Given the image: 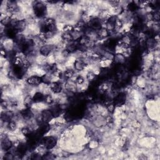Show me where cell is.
Returning <instances> with one entry per match:
<instances>
[{
    "label": "cell",
    "mask_w": 160,
    "mask_h": 160,
    "mask_svg": "<svg viewBox=\"0 0 160 160\" xmlns=\"http://www.w3.org/2000/svg\"><path fill=\"white\" fill-rule=\"evenodd\" d=\"M49 86L50 90L55 94L61 92L63 89V86L61 81H52Z\"/></svg>",
    "instance_id": "obj_11"
},
{
    "label": "cell",
    "mask_w": 160,
    "mask_h": 160,
    "mask_svg": "<svg viewBox=\"0 0 160 160\" xmlns=\"http://www.w3.org/2000/svg\"><path fill=\"white\" fill-rule=\"evenodd\" d=\"M7 128L11 131H15L16 129V128H17V124H16V122L14 121V120H11L9 122H8L7 123Z\"/></svg>",
    "instance_id": "obj_17"
},
{
    "label": "cell",
    "mask_w": 160,
    "mask_h": 160,
    "mask_svg": "<svg viewBox=\"0 0 160 160\" xmlns=\"http://www.w3.org/2000/svg\"><path fill=\"white\" fill-rule=\"evenodd\" d=\"M1 149L4 152L9 151L12 149V142L10 139V138H9L7 136H5L1 139Z\"/></svg>",
    "instance_id": "obj_8"
},
{
    "label": "cell",
    "mask_w": 160,
    "mask_h": 160,
    "mask_svg": "<svg viewBox=\"0 0 160 160\" xmlns=\"http://www.w3.org/2000/svg\"><path fill=\"white\" fill-rule=\"evenodd\" d=\"M98 78V76L94 72H93L92 71H89V72L87 74V75H86V79H87L90 82H92V81L96 80Z\"/></svg>",
    "instance_id": "obj_16"
},
{
    "label": "cell",
    "mask_w": 160,
    "mask_h": 160,
    "mask_svg": "<svg viewBox=\"0 0 160 160\" xmlns=\"http://www.w3.org/2000/svg\"><path fill=\"white\" fill-rule=\"evenodd\" d=\"M29 158L31 159H42V155L41 156V154L39 153L34 152L31 154V157Z\"/></svg>",
    "instance_id": "obj_20"
},
{
    "label": "cell",
    "mask_w": 160,
    "mask_h": 160,
    "mask_svg": "<svg viewBox=\"0 0 160 160\" xmlns=\"http://www.w3.org/2000/svg\"><path fill=\"white\" fill-rule=\"evenodd\" d=\"M40 116L42 122L49 123L54 118L49 108L41 111L40 112Z\"/></svg>",
    "instance_id": "obj_10"
},
{
    "label": "cell",
    "mask_w": 160,
    "mask_h": 160,
    "mask_svg": "<svg viewBox=\"0 0 160 160\" xmlns=\"http://www.w3.org/2000/svg\"><path fill=\"white\" fill-rule=\"evenodd\" d=\"M45 94L40 91H37L34 93V94L32 96V101L34 103H40L43 102L44 99Z\"/></svg>",
    "instance_id": "obj_14"
},
{
    "label": "cell",
    "mask_w": 160,
    "mask_h": 160,
    "mask_svg": "<svg viewBox=\"0 0 160 160\" xmlns=\"http://www.w3.org/2000/svg\"><path fill=\"white\" fill-rule=\"evenodd\" d=\"M20 117L26 121H30L34 118V113L31 110V108H25L19 111Z\"/></svg>",
    "instance_id": "obj_5"
},
{
    "label": "cell",
    "mask_w": 160,
    "mask_h": 160,
    "mask_svg": "<svg viewBox=\"0 0 160 160\" xmlns=\"http://www.w3.org/2000/svg\"><path fill=\"white\" fill-rule=\"evenodd\" d=\"M26 82L31 86H38L42 83V78L38 75H32L27 78Z\"/></svg>",
    "instance_id": "obj_7"
},
{
    "label": "cell",
    "mask_w": 160,
    "mask_h": 160,
    "mask_svg": "<svg viewBox=\"0 0 160 160\" xmlns=\"http://www.w3.org/2000/svg\"><path fill=\"white\" fill-rule=\"evenodd\" d=\"M74 82H75V84H78V85L82 84L84 82V77L82 76H81V75H78L75 78Z\"/></svg>",
    "instance_id": "obj_19"
},
{
    "label": "cell",
    "mask_w": 160,
    "mask_h": 160,
    "mask_svg": "<svg viewBox=\"0 0 160 160\" xmlns=\"http://www.w3.org/2000/svg\"><path fill=\"white\" fill-rule=\"evenodd\" d=\"M74 27L71 24H66L62 28V32L71 33L74 31Z\"/></svg>",
    "instance_id": "obj_18"
},
{
    "label": "cell",
    "mask_w": 160,
    "mask_h": 160,
    "mask_svg": "<svg viewBox=\"0 0 160 160\" xmlns=\"http://www.w3.org/2000/svg\"><path fill=\"white\" fill-rule=\"evenodd\" d=\"M51 129V126L49 123L47 122H42L41 124L38 126V128L36 129L37 132L42 136L46 135Z\"/></svg>",
    "instance_id": "obj_12"
},
{
    "label": "cell",
    "mask_w": 160,
    "mask_h": 160,
    "mask_svg": "<svg viewBox=\"0 0 160 160\" xmlns=\"http://www.w3.org/2000/svg\"><path fill=\"white\" fill-rule=\"evenodd\" d=\"M32 12L35 17L37 18H45L48 13L47 6L43 2L41 1H36L34 2L32 4Z\"/></svg>",
    "instance_id": "obj_1"
},
{
    "label": "cell",
    "mask_w": 160,
    "mask_h": 160,
    "mask_svg": "<svg viewBox=\"0 0 160 160\" xmlns=\"http://www.w3.org/2000/svg\"><path fill=\"white\" fill-rule=\"evenodd\" d=\"M15 116L14 113L10 110H4L2 111L1 115V119L2 122L8 123L10 121L12 120Z\"/></svg>",
    "instance_id": "obj_9"
},
{
    "label": "cell",
    "mask_w": 160,
    "mask_h": 160,
    "mask_svg": "<svg viewBox=\"0 0 160 160\" xmlns=\"http://www.w3.org/2000/svg\"><path fill=\"white\" fill-rule=\"evenodd\" d=\"M56 47L54 45L52 44H43L40 46L39 49V52L41 55L47 57L53 51H55Z\"/></svg>",
    "instance_id": "obj_4"
},
{
    "label": "cell",
    "mask_w": 160,
    "mask_h": 160,
    "mask_svg": "<svg viewBox=\"0 0 160 160\" xmlns=\"http://www.w3.org/2000/svg\"><path fill=\"white\" fill-rule=\"evenodd\" d=\"M126 94L124 92H120L114 96L112 101L115 107H121L126 103Z\"/></svg>",
    "instance_id": "obj_3"
},
{
    "label": "cell",
    "mask_w": 160,
    "mask_h": 160,
    "mask_svg": "<svg viewBox=\"0 0 160 160\" xmlns=\"http://www.w3.org/2000/svg\"><path fill=\"white\" fill-rule=\"evenodd\" d=\"M49 109L51 112L52 116L54 118H57L60 116L62 112V107L59 104L53 102L51 105H49Z\"/></svg>",
    "instance_id": "obj_6"
},
{
    "label": "cell",
    "mask_w": 160,
    "mask_h": 160,
    "mask_svg": "<svg viewBox=\"0 0 160 160\" xmlns=\"http://www.w3.org/2000/svg\"><path fill=\"white\" fill-rule=\"evenodd\" d=\"M75 72H76V71L74 69H71V68L67 69L63 72V78L62 79L68 80L74 76Z\"/></svg>",
    "instance_id": "obj_15"
},
{
    "label": "cell",
    "mask_w": 160,
    "mask_h": 160,
    "mask_svg": "<svg viewBox=\"0 0 160 160\" xmlns=\"http://www.w3.org/2000/svg\"><path fill=\"white\" fill-rule=\"evenodd\" d=\"M57 138L53 136H42L41 140V144L48 150L53 149L57 144Z\"/></svg>",
    "instance_id": "obj_2"
},
{
    "label": "cell",
    "mask_w": 160,
    "mask_h": 160,
    "mask_svg": "<svg viewBox=\"0 0 160 160\" xmlns=\"http://www.w3.org/2000/svg\"><path fill=\"white\" fill-rule=\"evenodd\" d=\"M86 66V62L82 58H78L74 62V69L76 71H83Z\"/></svg>",
    "instance_id": "obj_13"
}]
</instances>
